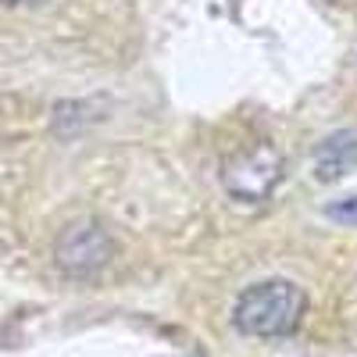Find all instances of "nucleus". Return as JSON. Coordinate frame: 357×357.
<instances>
[{
  "label": "nucleus",
  "mask_w": 357,
  "mask_h": 357,
  "mask_svg": "<svg viewBox=\"0 0 357 357\" xmlns=\"http://www.w3.org/2000/svg\"><path fill=\"white\" fill-rule=\"evenodd\" d=\"M4 4H11V8H22V4H43V0H4Z\"/></svg>",
  "instance_id": "6"
},
{
  "label": "nucleus",
  "mask_w": 357,
  "mask_h": 357,
  "mask_svg": "<svg viewBox=\"0 0 357 357\" xmlns=\"http://www.w3.org/2000/svg\"><path fill=\"white\" fill-rule=\"evenodd\" d=\"M333 215H336V218H357V197L336 204V207H333Z\"/></svg>",
  "instance_id": "5"
},
{
  "label": "nucleus",
  "mask_w": 357,
  "mask_h": 357,
  "mask_svg": "<svg viewBox=\"0 0 357 357\" xmlns=\"http://www.w3.org/2000/svg\"><path fill=\"white\" fill-rule=\"evenodd\" d=\"M111 250H114L111 236L93 222H82L57 240V264L72 275H89L111 261Z\"/></svg>",
  "instance_id": "3"
},
{
  "label": "nucleus",
  "mask_w": 357,
  "mask_h": 357,
  "mask_svg": "<svg viewBox=\"0 0 357 357\" xmlns=\"http://www.w3.org/2000/svg\"><path fill=\"white\" fill-rule=\"evenodd\" d=\"M307 311V296L304 289L289 282V279H264L247 286L236 296L232 321L243 336L254 340H279L296 333V325L304 321Z\"/></svg>",
  "instance_id": "1"
},
{
  "label": "nucleus",
  "mask_w": 357,
  "mask_h": 357,
  "mask_svg": "<svg viewBox=\"0 0 357 357\" xmlns=\"http://www.w3.org/2000/svg\"><path fill=\"white\" fill-rule=\"evenodd\" d=\"M282 178V158L272 143H254L222 165V183L236 200H264Z\"/></svg>",
  "instance_id": "2"
},
{
  "label": "nucleus",
  "mask_w": 357,
  "mask_h": 357,
  "mask_svg": "<svg viewBox=\"0 0 357 357\" xmlns=\"http://www.w3.org/2000/svg\"><path fill=\"white\" fill-rule=\"evenodd\" d=\"M350 168H357V129L333 132L314 154V178L318 183H336Z\"/></svg>",
  "instance_id": "4"
}]
</instances>
